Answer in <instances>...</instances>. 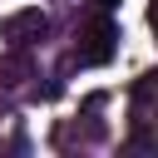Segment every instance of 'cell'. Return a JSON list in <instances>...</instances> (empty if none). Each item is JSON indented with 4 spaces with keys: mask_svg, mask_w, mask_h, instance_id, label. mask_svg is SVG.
<instances>
[{
    "mask_svg": "<svg viewBox=\"0 0 158 158\" xmlns=\"http://www.w3.org/2000/svg\"><path fill=\"white\" fill-rule=\"evenodd\" d=\"M114 5H118V0H94V10H114Z\"/></svg>",
    "mask_w": 158,
    "mask_h": 158,
    "instance_id": "obj_5",
    "label": "cell"
},
{
    "mask_svg": "<svg viewBox=\"0 0 158 158\" xmlns=\"http://www.w3.org/2000/svg\"><path fill=\"white\" fill-rule=\"evenodd\" d=\"M114 40H118V30H114L109 10H99V15H94L84 30H79L74 59H79V64H109V59H114Z\"/></svg>",
    "mask_w": 158,
    "mask_h": 158,
    "instance_id": "obj_1",
    "label": "cell"
},
{
    "mask_svg": "<svg viewBox=\"0 0 158 158\" xmlns=\"http://www.w3.org/2000/svg\"><path fill=\"white\" fill-rule=\"evenodd\" d=\"M35 79V59H30V44H10L0 54V84L5 89H25Z\"/></svg>",
    "mask_w": 158,
    "mask_h": 158,
    "instance_id": "obj_3",
    "label": "cell"
},
{
    "mask_svg": "<svg viewBox=\"0 0 158 158\" xmlns=\"http://www.w3.org/2000/svg\"><path fill=\"white\" fill-rule=\"evenodd\" d=\"M148 104H153V74L133 84V123H148Z\"/></svg>",
    "mask_w": 158,
    "mask_h": 158,
    "instance_id": "obj_4",
    "label": "cell"
},
{
    "mask_svg": "<svg viewBox=\"0 0 158 158\" xmlns=\"http://www.w3.org/2000/svg\"><path fill=\"white\" fill-rule=\"evenodd\" d=\"M44 30H49L44 10H15V15L0 20V40H10V44H35Z\"/></svg>",
    "mask_w": 158,
    "mask_h": 158,
    "instance_id": "obj_2",
    "label": "cell"
}]
</instances>
